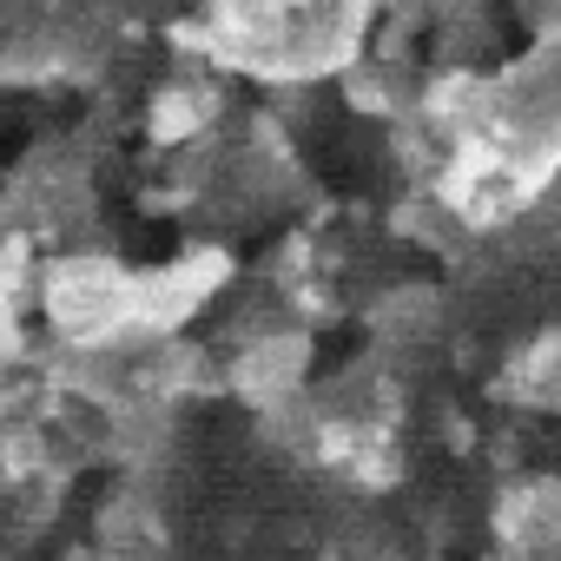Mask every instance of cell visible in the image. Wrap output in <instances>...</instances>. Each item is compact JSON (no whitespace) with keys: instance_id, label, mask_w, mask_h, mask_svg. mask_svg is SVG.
I'll use <instances>...</instances> for the list:
<instances>
[{"instance_id":"1","label":"cell","mask_w":561,"mask_h":561,"mask_svg":"<svg viewBox=\"0 0 561 561\" xmlns=\"http://www.w3.org/2000/svg\"><path fill=\"white\" fill-rule=\"evenodd\" d=\"M47 324L80 351H106L119 337H139V277H126L100 257L54 264L47 271Z\"/></svg>"}]
</instances>
